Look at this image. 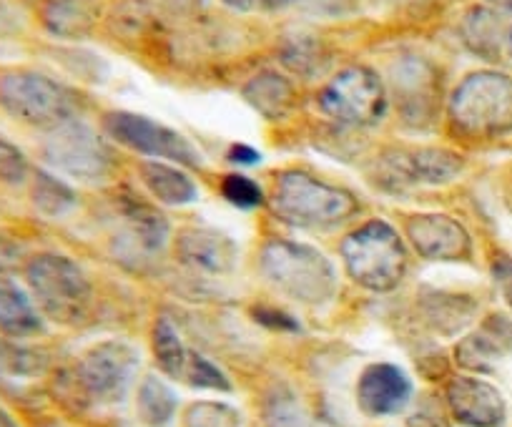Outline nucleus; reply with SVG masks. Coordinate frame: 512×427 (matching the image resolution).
Wrapping results in <instances>:
<instances>
[{
    "label": "nucleus",
    "mask_w": 512,
    "mask_h": 427,
    "mask_svg": "<svg viewBox=\"0 0 512 427\" xmlns=\"http://www.w3.org/2000/svg\"><path fill=\"white\" fill-rule=\"evenodd\" d=\"M229 159L236 161V164H246V166H249V164H256V161H262V154L251 149V146L236 144V146H231Z\"/></svg>",
    "instance_id": "f704fd0d"
},
{
    "label": "nucleus",
    "mask_w": 512,
    "mask_h": 427,
    "mask_svg": "<svg viewBox=\"0 0 512 427\" xmlns=\"http://www.w3.org/2000/svg\"><path fill=\"white\" fill-rule=\"evenodd\" d=\"M450 121L472 139H495L512 131V78L495 71L467 76L450 98Z\"/></svg>",
    "instance_id": "20e7f679"
},
{
    "label": "nucleus",
    "mask_w": 512,
    "mask_h": 427,
    "mask_svg": "<svg viewBox=\"0 0 512 427\" xmlns=\"http://www.w3.org/2000/svg\"><path fill=\"white\" fill-rule=\"evenodd\" d=\"M141 179H144L146 189L164 204H191L199 196V189L191 181V176H186L176 166L161 164V161L141 164Z\"/></svg>",
    "instance_id": "5701e85b"
},
{
    "label": "nucleus",
    "mask_w": 512,
    "mask_h": 427,
    "mask_svg": "<svg viewBox=\"0 0 512 427\" xmlns=\"http://www.w3.org/2000/svg\"><path fill=\"white\" fill-rule=\"evenodd\" d=\"M487 6L495 8L497 13H505V16H512V0H485Z\"/></svg>",
    "instance_id": "4c0bfd02"
},
{
    "label": "nucleus",
    "mask_w": 512,
    "mask_h": 427,
    "mask_svg": "<svg viewBox=\"0 0 512 427\" xmlns=\"http://www.w3.org/2000/svg\"><path fill=\"white\" fill-rule=\"evenodd\" d=\"M410 427H447V425L442 412L437 410L435 405H427L410 417Z\"/></svg>",
    "instance_id": "72a5a7b5"
},
{
    "label": "nucleus",
    "mask_w": 512,
    "mask_h": 427,
    "mask_svg": "<svg viewBox=\"0 0 512 427\" xmlns=\"http://www.w3.org/2000/svg\"><path fill=\"white\" fill-rule=\"evenodd\" d=\"M512 355V322L502 314H492L480 325V330L457 345V362L467 370L487 372Z\"/></svg>",
    "instance_id": "dca6fc26"
},
{
    "label": "nucleus",
    "mask_w": 512,
    "mask_h": 427,
    "mask_svg": "<svg viewBox=\"0 0 512 427\" xmlns=\"http://www.w3.org/2000/svg\"><path fill=\"white\" fill-rule=\"evenodd\" d=\"M0 109L33 129L53 131L76 119L78 98L46 73L8 68L0 71Z\"/></svg>",
    "instance_id": "f257e3e1"
},
{
    "label": "nucleus",
    "mask_w": 512,
    "mask_h": 427,
    "mask_svg": "<svg viewBox=\"0 0 512 427\" xmlns=\"http://www.w3.org/2000/svg\"><path fill=\"white\" fill-rule=\"evenodd\" d=\"M121 219L126 227V244L134 254H156L169 239V222L159 211L139 201H123Z\"/></svg>",
    "instance_id": "6ab92c4d"
},
{
    "label": "nucleus",
    "mask_w": 512,
    "mask_h": 427,
    "mask_svg": "<svg viewBox=\"0 0 512 427\" xmlns=\"http://www.w3.org/2000/svg\"><path fill=\"white\" fill-rule=\"evenodd\" d=\"M502 282H505V297H507V304H510V307H512V269H510V272L505 274V277H502Z\"/></svg>",
    "instance_id": "ea45409f"
},
{
    "label": "nucleus",
    "mask_w": 512,
    "mask_h": 427,
    "mask_svg": "<svg viewBox=\"0 0 512 427\" xmlns=\"http://www.w3.org/2000/svg\"><path fill=\"white\" fill-rule=\"evenodd\" d=\"M176 257L184 267L204 277H226L239 262V249L226 234L206 227L184 229L176 239Z\"/></svg>",
    "instance_id": "f8f14e48"
},
{
    "label": "nucleus",
    "mask_w": 512,
    "mask_h": 427,
    "mask_svg": "<svg viewBox=\"0 0 512 427\" xmlns=\"http://www.w3.org/2000/svg\"><path fill=\"white\" fill-rule=\"evenodd\" d=\"M221 194H224L234 206H241V209H254V206L262 204L264 199L262 189H259L249 176L241 174L226 176L224 184H221Z\"/></svg>",
    "instance_id": "473e14b6"
},
{
    "label": "nucleus",
    "mask_w": 512,
    "mask_h": 427,
    "mask_svg": "<svg viewBox=\"0 0 512 427\" xmlns=\"http://www.w3.org/2000/svg\"><path fill=\"white\" fill-rule=\"evenodd\" d=\"M272 209L294 227H332L357 211L349 191L329 186L304 171H284L272 191Z\"/></svg>",
    "instance_id": "423d86ee"
},
{
    "label": "nucleus",
    "mask_w": 512,
    "mask_h": 427,
    "mask_svg": "<svg viewBox=\"0 0 512 427\" xmlns=\"http://www.w3.org/2000/svg\"><path fill=\"white\" fill-rule=\"evenodd\" d=\"M392 164V174L402 181L415 184H450L462 171V156L447 149H415L397 154Z\"/></svg>",
    "instance_id": "f3484780"
},
{
    "label": "nucleus",
    "mask_w": 512,
    "mask_h": 427,
    "mask_svg": "<svg viewBox=\"0 0 512 427\" xmlns=\"http://www.w3.org/2000/svg\"><path fill=\"white\" fill-rule=\"evenodd\" d=\"M507 201H510V206H512V189H510V199H507Z\"/></svg>",
    "instance_id": "37998d69"
},
{
    "label": "nucleus",
    "mask_w": 512,
    "mask_h": 427,
    "mask_svg": "<svg viewBox=\"0 0 512 427\" xmlns=\"http://www.w3.org/2000/svg\"><path fill=\"white\" fill-rule=\"evenodd\" d=\"M43 154L53 169L81 181H101L113 169V151L106 141L76 119L48 131Z\"/></svg>",
    "instance_id": "9d476101"
},
{
    "label": "nucleus",
    "mask_w": 512,
    "mask_h": 427,
    "mask_svg": "<svg viewBox=\"0 0 512 427\" xmlns=\"http://www.w3.org/2000/svg\"><path fill=\"white\" fill-rule=\"evenodd\" d=\"M43 332V314L18 284L0 279V335L28 340Z\"/></svg>",
    "instance_id": "a211bd4d"
},
{
    "label": "nucleus",
    "mask_w": 512,
    "mask_h": 427,
    "mask_svg": "<svg viewBox=\"0 0 512 427\" xmlns=\"http://www.w3.org/2000/svg\"><path fill=\"white\" fill-rule=\"evenodd\" d=\"M407 239L417 254L432 262H460L470 257L472 242L460 222L445 214H417L405 224Z\"/></svg>",
    "instance_id": "9b49d317"
},
{
    "label": "nucleus",
    "mask_w": 512,
    "mask_h": 427,
    "mask_svg": "<svg viewBox=\"0 0 512 427\" xmlns=\"http://www.w3.org/2000/svg\"><path fill=\"white\" fill-rule=\"evenodd\" d=\"M284 63L302 76H312L322 63V46L312 38H294L284 46Z\"/></svg>",
    "instance_id": "7c9ffc66"
},
{
    "label": "nucleus",
    "mask_w": 512,
    "mask_h": 427,
    "mask_svg": "<svg viewBox=\"0 0 512 427\" xmlns=\"http://www.w3.org/2000/svg\"><path fill=\"white\" fill-rule=\"evenodd\" d=\"M329 119L349 126H372L387 111V91L372 68L352 66L332 78L317 96Z\"/></svg>",
    "instance_id": "6e6552de"
},
{
    "label": "nucleus",
    "mask_w": 512,
    "mask_h": 427,
    "mask_svg": "<svg viewBox=\"0 0 512 427\" xmlns=\"http://www.w3.org/2000/svg\"><path fill=\"white\" fill-rule=\"evenodd\" d=\"M141 357L126 342H101L91 347L76 365V385L83 397L96 405H116L126 400L139 375Z\"/></svg>",
    "instance_id": "0eeeda50"
},
{
    "label": "nucleus",
    "mask_w": 512,
    "mask_h": 427,
    "mask_svg": "<svg viewBox=\"0 0 512 427\" xmlns=\"http://www.w3.org/2000/svg\"><path fill=\"white\" fill-rule=\"evenodd\" d=\"M43 26L58 38H86L96 26L98 11L91 0H46Z\"/></svg>",
    "instance_id": "4be33fe9"
},
{
    "label": "nucleus",
    "mask_w": 512,
    "mask_h": 427,
    "mask_svg": "<svg viewBox=\"0 0 512 427\" xmlns=\"http://www.w3.org/2000/svg\"><path fill=\"white\" fill-rule=\"evenodd\" d=\"M26 282L43 317L58 325H81L93 304L86 272L63 254H38L28 262Z\"/></svg>",
    "instance_id": "f03ea898"
},
{
    "label": "nucleus",
    "mask_w": 512,
    "mask_h": 427,
    "mask_svg": "<svg viewBox=\"0 0 512 427\" xmlns=\"http://www.w3.org/2000/svg\"><path fill=\"white\" fill-rule=\"evenodd\" d=\"M224 6H229L231 11H254V8H259V0H221Z\"/></svg>",
    "instance_id": "c9c22d12"
},
{
    "label": "nucleus",
    "mask_w": 512,
    "mask_h": 427,
    "mask_svg": "<svg viewBox=\"0 0 512 427\" xmlns=\"http://www.w3.org/2000/svg\"><path fill=\"white\" fill-rule=\"evenodd\" d=\"M181 382L191 387H204V390H221V392H229L231 390V382L226 380L224 372L219 370L216 365H211L206 357H201L199 352L191 350L189 362H186V370Z\"/></svg>",
    "instance_id": "c756f323"
},
{
    "label": "nucleus",
    "mask_w": 512,
    "mask_h": 427,
    "mask_svg": "<svg viewBox=\"0 0 512 427\" xmlns=\"http://www.w3.org/2000/svg\"><path fill=\"white\" fill-rule=\"evenodd\" d=\"M297 3V0H259V8H267V11H279V8H287Z\"/></svg>",
    "instance_id": "e433bc0d"
},
{
    "label": "nucleus",
    "mask_w": 512,
    "mask_h": 427,
    "mask_svg": "<svg viewBox=\"0 0 512 427\" xmlns=\"http://www.w3.org/2000/svg\"><path fill=\"white\" fill-rule=\"evenodd\" d=\"M103 129L121 146L154 159H169L181 166L199 169L204 164L196 146L179 131L149 119V116L131 114V111H111L103 116Z\"/></svg>",
    "instance_id": "1a4fd4ad"
},
{
    "label": "nucleus",
    "mask_w": 512,
    "mask_h": 427,
    "mask_svg": "<svg viewBox=\"0 0 512 427\" xmlns=\"http://www.w3.org/2000/svg\"><path fill=\"white\" fill-rule=\"evenodd\" d=\"M184 427H241V415L224 402H194L186 410Z\"/></svg>",
    "instance_id": "c85d7f7f"
},
{
    "label": "nucleus",
    "mask_w": 512,
    "mask_h": 427,
    "mask_svg": "<svg viewBox=\"0 0 512 427\" xmlns=\"http://www.w3.org/2000/svg\"><path fill=\"white\" fill-rule=\"evenodd\" d=\"M262 272L274 287L302 304H324L337 294V272L319 249L297 242H269Z\"/></svg>",
    "instance_id": "7ed1b4c3"
},
{
    "label": "nucleus",
    "mask_w": 512,
    "mask_h": 427,
    "mask_svg": "<svg viewBox=\"0 0 512 427\" xmlns=\"http://www.w3.org/2000/svg\"><path fill=\"white\" fill-rule=\"evenodd\" d=\"M447 402L460 425L502 427L505 400L500 392L477 377H455L447 385Z\"/></svg>",
    "instance_id": "ddd939ff"
},
{
    "label": "nucleus",
    "mask_w": 512,
    "mask_h": 427,
    "mask_svg": "<svg viewBox=\"0 0 512 427\" xmlns=\"http://www.w3.org/2000/svg\"><path fill=\"white\" fill-rule=\"evenodd\" d=\"M392 83L407 121L422 124L430 119L437 96V73L430 63L420 58H405L392 68Z\"/></svg>",
    "instance_id": "2eb2a0df"
},
{
    "label": "nucleus",
    "mask_w": 512,
    "mask_h": 427,
    "mask_svg": "<svg viewBox=\"0 0 512 427\" xmlns=\"http://www.w3.org/2000/svg\"><path fill=\"white\" fill-rule=\"evenodd\" d=\"M33 204H36L43 217H66L68 211L76 206V194L58 176L48 174V171H38L36 181H33Z\"/></svg>",
    "instance_id": "a878e982"
},
{
    "label": "nucleus",
    "mask_w": 512,
    "mask_h": 427,
    "mask_svg": "<svg viewBox=\"0 0 512 427\" xmlns=\"http://www.w3.org/2000/svg\"><path fill=\"white\" fill-rule=\"evenodd\" d=\"M472 312H475V304L467 302L465 297H442V294H437L427 302V317L445 335L462 330L470 322Z\"/></svg>",
    "instance_id": "cd10ccee"
},
{
    "label": "nucleus",
    "mask_w": 512,
    "mask_h": 427,
    "mask_svg": "<svg viewBox=\"0 0 512 427\" xmlns=\"http://www.w3.org/2000/svg\"><path fill=\"white\" fill-rule=\"evenodd\" d=\"M349 277L372 292H392L407 269V249L387 222H367L342 242Z\"/></svg>",
    "instance_id": "39448f33"
},
{
    "label": "nucleus",
    "mask_w": 512,
    "mask_h": 427,
    "mask_svg": "<svg viewBox=\"0 0 512 427\" xmlns=\"http://www.w3.org/2000/svg\"><path fill=\"white\" fill-rule=\"evenodd\" d=\"M174 3H181V6H194L196 0H174Z\"/></svg>",
    "instance_id": "79ce46f5"
},
{
    "label": "nucleus",
    "mask_w": 512,
    "mask_h": 427,
    "mask_svg": "<svg viewBox=\"0 0 512 427\" xmlns=\"http://www.w3.org/2000/svg\"><path fill=\"white\" fill-rule=\"evenodd\" d=\"M176 407H179V400H176L174 390L166 385L159 377L149 375L139 387V397H136V410H139V417L144 425L149 427H164L174 420Z\"/></svg>",
    "instance_id": "b1692460"
},
{
    "label": "nucleus",
    "mask_w": 512,
    "mask_h": 427,
    "mask_svg": "<svg viewBox=\"0 0 512 427\" xmlns=\"http://www.w3.org/2000/svg\"><path fill=\"white\" fill-rule=\"evenodd\" d=\"M462 41L470 48L472 53H477L485 61H497L500 53L505 51V38L510 28H505L500 13L495 8L487 6H475L465 13L462 18Z\"/></svg>",
    "instance_id": "aec40b11"
},
{
    "label": "nucleus",
    "mask_w": 512,
    "mask_h": 427,
    "mask_svg": "<svg viewBox=\"0 0 512 427\" xmlns=\"http://www.w3.org/2000/svg\"><path fill=\"white\" fill-rule=\"evenodd\" d=\"M0 427H21L16 417H13L3 405H0Z\"/></svg>",
    "instance_id": "58836bf2"
},
{
    "label": "nucleus",
    "mask_w": 512,
    "mask_h": 427,
    "mask_svg": "<svg viewBox=\"0 0 512 427\" xmlns=\"http://www.w3.org/2000/svg\"><path fill=\"white\" fill-rule=\"evenodd\" d=\"M294 86L289 78H284L277 71L256 73L244 86V98L254 106L264 119L277 121L294 106Z\"/></svg>",
    "instance_id": "412c9836"
},
{
    "label": "nucleus",
    "mask_w": 512,
    "mask_h": 427,
    "mask_svg": "<svg viewBox=\"0 0 512 427\" xmlns=\"http://www.w3.org/2000/svg\"><path fill=\"white\" fill-rule=\"evenodd\" d=\"M505 53L512 58V28L507 31V38H505Z\"/></svg>",
    "instance_id": "a19ab883"
},
{
    "label": "nucleus",
    "mask_w": 512,
    "mask_h": 427,
    "mask_svg": "<svg viewBox=\"0 0 512 427\" xmlns=\"http://www.w3.org/2000/svg\"><path fill=\"white\" fill-rule=\"evenodd\" d=\"M412 382L400 367L379 362L359 377L357 402L367 415H395L410 402Z\"/></svg>",
    "instance_id": "4468645a"
},
{
    "label": "nucleus",
    "mask_w": 512,
    "mask_h": 427,
    "mask_svg": "<svg viewBox=\"0 0 512 427\" xmlns=\"http://www.w3.org/2000/svg\"><path fill=\"white\" fill-rule=\"evenodd\" d=\"M0 352H3V345H0Z\"/></svg>",
    "instance_id": "c03bdc74"
},
{
    "label": "nucleus",
    "mask_w": 512,
    "mask_h": 427,
    "mask_svg": "<svg viewBox=\"0 0 512 427\" xmlns=\"http://www.w3.org/2000/svg\"><path fill=\"white\" fill-rule=\"evenodd\" d=\"M267 427H337L324 417H317L309 412L302 402L289 392H277L269 397L267 410H264Z\"/></svg>",
    "instance_id": "bb28decb"
},
{
    "label": "nucleus",
    "mask_w": 512,
    "mask_h": 427,
    "mask_svg": "<svg viewBox=\"0 0 512 427\" xmlns=\"http://www.w3.org/2000/svg\"><path fill=\"white\" fill-rule=\"evenodd\" d=\"M154 355H156V362H159V367L166 372V375L174 377V380H181V377H184L191 350L181 342L179 332H176L174 322H171L169 317L156 319Z\"/></svg>",
    "instance_id": "393cba45"
},
{
    "label": "nucleus",
    "mask_w": 512,
    "mask_h": 427,
    "mask_svg": "<svg viewBox=\"0 0 512 427\" xmlns=\"http://www.w3.org/2000/svg\"><path fill=\"white\" fill-rule=\"evenodd\" d=\"M28 171H31V164H28L26 154L6 136H0V181L3 184H23L28 179Z\"/></svg>",
    "instance_id": "2f4dec72"
}]
</instances>
